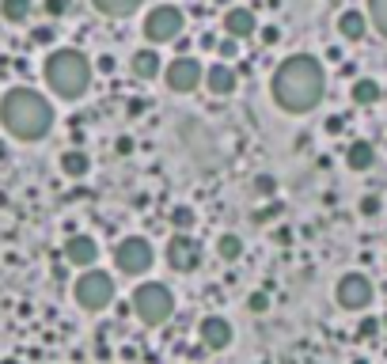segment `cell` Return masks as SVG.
Returning <instances> with one entry per match:
<instances>
[{
    "mask_svg": "<svg viewBox=\"0 0 387 364\" xmlns=\"http://www.w3.org/2000/svg\"><path fill=\"white\" fill-rule=\"evenodd\" d=\"M327 65L315 53H288L270 73V103L288 118H308L327 103Z\"/></svg>",
    "mask_w": 387,
    "mask_h": 364,
    "instance_id": "obj_1",
    "label": "cell"
},
{
    "mask_svg": "<svg viewBox=\"0 0 387 364\" xmlns=\"http://www.w3.org/2000/svg\"><path fill=\"white\" fill-rule=\"evenodd\" d=\"M0 130L16 145H42L58 130V103L46 95V88L19 80L0 95Z\"/></svg>",
    "mask_w": 387,
    "mask_h": 364,
    "instance_id": "obj_2",
    "label": "cell"
},
{
    "mask_svg": "<svg viewBox=\"0 0 387 364\" xmlns=\"http://www.w3.org/2000/svg\"><path fill=\"white\" fill-rule=\"evenodd\" d=\"M38 69L46 95L58 99V103H80V99H88L91 84H95L91 57L80 46H50Z\"/></svg>",
    "mask_w": 387,
    "mask_h": 364,
    "instance_id": "obj_3",
    "label": "cell"
},
{
    "mask_svg": "<svg viewBox=\"0 0 387 364\" xmlns=\"http://www.w3.org/2000/svg\"><path fill=\"white\" fill-rule=\"evenodd\" d=\"M179 311V300H175L171 284L167 281H152V277H140L129 292V315L137 319L145 330H160L167 326Z\"/></svg>",
    "mask_w": 387,
    "mask_h": 364,
    "instance_id": "obj_4",
    "label": "cell"
},
{
    "mask_svg": "<svg viewBox=\"0 0 387 364\" xmlns=\"http://www.w3.org/2000/svg\"><path fill=\"white\" fill-rule=\"evenodd\" d=\"M68 292H73V304L84 315H103L107 308H114V300H118V277L95 262L88 269H76Z\"/></svg>",
    "mask_w": 387,
    "mask_h": 364,
    "instance_id": "obj_5",
    "label": "cell"
},
{
    "mask_svg": "<svg viewBox=\"0 0 387 364\" xmlns=\"http://www.w3.org/2000/svg\"><path fill=\"white\" fill-rule=\"evenodd\" d=\"M156 243L149 239V235L140 232H129L122 235V239L110 247V262H114V274L122 277H149L152 266H156Z\"/></svg>",
    "mask_w": 387,
    "mask_h": 364,
    "instance_id": "obj_6",
    "label": "cell"
},
{
    "mask_svg": "<svg viewBox=\"0 0 387 364\" xmlns=\"http://www.w3.org/2000/svg\"><path fill=\"white\" fill-rule=\"evenodd\" d=\"M376 296H379V289H376V281H372L364 269H346V274L334 281V304L346 311V315L372 311Z\"/></svg>",
    "mask_w": 387,
    "mask_h": 364,
    "instance_id": "obj_7",
    "label": "cell"
},
{
    "mask_svg": "<svg viewBox=\"0 0 387 364\" xmlns=\"http://www.w3.org/2000/svg\"><path fill=\"white\" fill-rule=\"evenodd\" d=\"M140 34L149 46H171L179 34H186V12L179 4H152L140 19Z\"/></svg>",
    "mask_w": 387,
    "mask_h": 364,
    "instance_id": "obj_8",
    "label": "cell"
},
{
    "mask_svg": "<svg viewBox=\"0 0 387 364\" xmlns=\"http://www.w3.org/2000/svg\"><path fill=\"white\" fill-rule=\"evenodd\" d=\"M164 266L179 277H190L205 266V243L194 232H171L164 243Z\"/></svg>",
    "mask_w": 387,
    "mask_h": 364,
    "instance_id": "obj_9",
    "label": "cell"
},
{
    "mask_svg": "<svg viewBox=\"0 0 387 364\" xmlns=\"http://www.w3.org/2000/svg\"><path fill=\"white\" fill-rule=\"evenodd\" d=\"M201 76H205V61L198 53H175L171 61H164L160 80L171 95H194L201 88Z\"/></svg>",
    "mask_w": 387,
    "mask_h": 364,
    "instance_id": "obj_10",
    "label": "cell"
},
{
    "mask_svg": "<svg viewBox=\"0 0 387 364\" xmlns=\"http://www.w3.org/2000/svg\"><path fill=\"white\" fill-rule=\"evenodd\" d=\"M103 258V243L91 232H68L65 243H61V262L68 269H88Z\"/></svg>",
    "mask_w": 387,
    "mask_h": 364,
    "instance_id": "obj_11",
    "label": "cell"
},
{
    "mask_svg": "<svg viewBox=\"0 0 387 364\" xmlns=\"http://www.w3.org/2000/svg\"><path fill=\"white\" fill-rule=\"evenodd\" d=\"M198 341L209 349V353H224V349H232V341H236V323H232L228 315H201L198 319Z\"/></svg>",
    "mask_w": 387,
    "mask_h": 364,
    "instance_id": "obj_12",
    "label": "cell"
},
{
    "mask_svg": "<svg viewBox=\"0 0 387 364\" xmlns=\"http://www.w3.org/2000/svg\"><path fill=\"white\" fill-rule=\"evenodd\" d=\"M201 88L209 91V95H216V99H228V95H236L239 91V69L232 65V61H209L205 65V76H201Z\"/></svg>",
    "mask_w": 387,
    "mask_h": 364,
    "instance_id": "obj_13",
    "label": "cell"
},
{
    "mask_svg": "<svg viewBox=\"0 0 387 364\" xmlns=\"http://www.w3.org/2000/svg\"><path fill=\"white\" fill-rule=\"evenodd\" d=\"M160 73H164V57H160V46H137L129 53V76L137 84H156Z\"/></svg>",
    "mask_w": 387,
    "mask_h": 364,
    "instance_id": "obj_14",
    "label": "cell"
},
{
    "mask_svg": "<svg viewBox=\"0 0 387 364\" xmlns=\"http://www.w3.org/2000/svg\"><path fill=\"white\" fill-rule=\"evenodd\" d=\"M255 31H258L255 8H247V4H232V8H224V16H221V34H232V38L247 42V38H255Z\"/></svg>",
    "mask_w": 387,
    "mask_h": 364,
    "instance_id": "obj_15",
    "label": "cell"
},
{
    "mask_svg": "<svg viewBox=\"0 0 387 364\" xmlns=\"http://www.w3.org/2000/svg\"><path fill=\"white\" fill-rule=\"evenodd\" d=\"M376 160H379V148L372 145L369 137H353L346 145V152H342V163H346V171H353V175L376 171Z\"/></svg>",
    "mask_w": 387,
    "mask_h": 364,
    "instance_id": "obj_16",
    "label": "cell"
},
{
    "mask_svg": "<svg viewBox=\"0 0 387 364\" xmlns=\"http://www.w3.org/2000/svg\"><path fill=\"white\" fill-rule=\"evenodd\" d=\"M334 31H338V38L342 42H349V46H357V42H364L369 38V16H364L361 8H342L338 12V19H334Z\"/></svg>",
    "mask_w": 387,
    "mask_h": 364,
    "instance_id": "obj_17",
    "label": "cell"
},
{
    "mask_svg": "<svg viewBox=\"0 0 387 364\" xmlns=\"http://www.w3.org/2000/svg\"><path fill=\"white\" fill-rule=\"evenodd\" d=\"M91 167H95V160H91V152H88V148H80V145L65 148V152L58 156V171H61L65 178H73V182L88 178V175H91Z\"/></svg>",
    "mask_w": 387,
    "mask_h": 364,
    "instance_id": "obj_18",
    "label": "cell"
},
{
    "mask_svg": "<svg viewBox=\"0 0 387 364\" xmlns=\"http://www.w3.org/2000/svg\"><path fill=\"white\" fill-rule=\"evenodd\" d=\"M379 99H384V84H379L376 76H353V84H349V103L361 106V110H369V106H376Z\"/></svg>",
    "mask_w": 387,
    "mask_h": 364,
    "instance_id": "obj_19",
    "label": "cell"
},
{
    "mask_svg": "<svg viewBox=\"0 0 387 364\" xmlns=\"http://www.w3.org/2000/svg\"><path fill=\"white\" fill-rule=\"evenodd\" d=\"M213 251H216V258H221L224 266H236V262L243 258V251H247V243H243L239 232H221L216 243H213Z\"/></svg>",
    "mask_w": 387,
    "mask_h": 364,
    "instance_id": "obj_20",
    "label": "cell"
},
{
    "mask_svg": "<svg viewBox=\"0 0 387 364\" xmlns=\"http://www.w3.org/2000/svg\"><path fill=\"white\" fill-rule=\"evenodd\" d=\"M140 4H145V0H91V8L107 19H129L140 12Z\"/></svg>",
    "mask_w": 387,
    "mask_h": 364,
    "instance_id": "obj_21",
    "label": "cell"
},
{
    "mask_svg": "<svg viewBox=\"0 0 387 364\" xmlns=\"http://www.w3.org/2000/svg\"><path fill=\"white\" fill-rule=\"evenodd\" d=\"M34 12V0H0V19L8 27H23Z\"/></svg>",
    "mask_w": 387,
    "mask_h": 364,
    "instance_id": "obj_22",
    "label": "cell"
},
{
    "mask_svg": "<svg viewBox=\"0 0 387 364\" xmlns=\"http://www.w3.org/2000/svg\"><path fill=\"white\" fill-rule=\"evenodd\" d=\"M364 16H369V27L387 42V0H364Z\"/></svg>",
    "mask_w": 387,
    "mask_h": 364,
    "instance_id": "obj_23",
    "label": "cell"
},
{
    "mask_svg": "<svg viewBox=\"0 0 387 364\" xmlns=\"http://www.w3.org/2000/svg\"><path fill=\"white\" fill-rule=\"evenodd\" d=\"M167 220H171V232H194L198 228V209L194 205H175Z\"/></svg>",
    "mask_w": 387,
    "mask_h": 364,
    "instance_id": "obj_24",
    "label": "cell"
},
{
    "mask_svg": "<svg viewBox=\"0 0 387 364\" xmlns=\"http://www.w3.org/2000/svg\"><path fill=\"white\" fill-rule=\"evenodd\" d=\"M379 330H384V323H379V315H372V311H361V319H357V330L353 338L357 341H376Z\"/></svg>",
    "mask_w": 387,
    "mask_h": 364,
    "instance_id": "obj_25",
    "label": "cell"
},
{
    "mask_svg": "<svg viewBox=\"0 0 387 364\" xmlns=\"http://www.w3.org/2000/svg\"><path fill=\"white\" fill-rule=\"evenodd\" d=\"M239 53H243V42H239V38H232V34H221V42H216V57H221V61H232V65H236V61H239Z\"/></svg>",
    "mask_w": 387,
    "mask_h": 364,
    "instance_id": "obj_26",
    "label": "cell"
},
{
    "mask_svg": "<svg viewBox=\"0 0 387 364\" xmlns=\"http://www.w3.org/2000/svg\"><path fill=\"white\" fill-rule=\"evenodd\" d=\"M251 186H255V197H277V175H255L251 178Z\"/></svg>",
    "mask_w": 387,
    "mask_h": 364,
    "instance_id": "obj_27",
    "label": "cell"
},
{
    "mask_svg": "<svg viewBox=\"0 0 387 364\" xmlns=\"http://www.w3.org/2000/svg\"><path fill=\"white\" fill-rule=\"evenodd\" d=\"M91 69H95V76H114V73H118V57H114V53L91 57Z\"/></svg>",
    "mask_w": 387,
    "mask_h": 364,
    "instance_id": "obj_28",
    "label": "cell"
},
{
    "mask_svg": "<svg viewBox=\"0 0 387 364\" xmlns=\"http://www.w3.org/2000/svg\"><path fill=\"white\" fill-rule=\"evenodd\" d=\"M357 213H361V217H379V213H384V197L379 194H364L361 197V205H357Z\"/></svg>",
    "mask_w": 387,
    "mask_h": 364,
    "instance_id": "obj_29",
    "label": "cell"
},
{
    "mask_svg": "<svg viewBox=\"0 0 387 364\" xmlns=\"http://www.w3.org/2000/svg\"><path fill=\"white\" fill-rule=\"evenodd\" d=\"M31 42H34V46H46V49H50L53 42H58V34H53V19H50V23H42V27H34Z\"/></svg>",
    "mask_w": 387,
    "mask_h": 364,
    "instance_id": "obj_30",
    "label": "cell"
},
{
    "mask_svg": "<svg viewBox=\"0 0 387 364\" xmlns=\"http://www.w3.org/2000/svg\"><path fill=\"white\" fill-rule=\"evenodd\" d=\"M247 311H255V315H266V311H270V292H251L247 296Z\"/></svg>",
    "mask_w": 387,
    "mask_h": 364,
    "instance_id": "obj_31",
    "label": "cell"
},
{
    "mask_svg": "<svg viewBox=\"0 0 387 364\" xmlns=\"http://www.w3.org/2000/svg\"><path fill=\"white\" fill-rule=\"evenodd\" d=\"M42 12H46V19H65L68 0H42Z\"/></svg>",
    "mask_w": 387,
    "mask_h": 364,
    "instance_id": "obj_32",
    "label": "cell"
},
{
    "mask_svg": "<svg viewBox=\"0 0 387 364\" xmlns=\"http://www.w3.org/2000/svg\"><path fill=\"white\" fill-rule=\"evenodd\" d=\"M323 133H327V137H342V133H346V118H342V114H330V118L323 121Z\"/></svg>",
    "mask_w": 387,
    "mask_h": 364,
    "instance_id": "obj_33",
    "label": "cell"
},
{
    "mask_svg": "<svg viewBox=\"0 0 387 364\" xmlns=\"http://www.w3.org/2000/svg\"><path fill=\"white\" fill-rule=\"evenodd\" d=\"M258 38H262V46H277V42H281V27L277 23H266V27H258Z\"/></svg>",
    "mask_w": 387,
    "mask_h": 364,
    "instance_id": "obj_34",
    "label": "cell"
},
{
    "mask_svg": "<svg viewBox=\"0 0 387 364\" xmlns=\"http://www.w3.org/2000/svg\"><path fill=\"white\" fill-rule=\"evenodd\" d=\"M145 110H149V95H133L129 103H125V114H129V118H140Z\"/></svg>",
    "mask_w": 387,
    "mask_h": 364,
    "instance_id": "obj_35",
    "label": "cell"
},
{
    "mask_svg": "<svg viewBox=\"0 0 387 364\" xmlns=\"http://www.w3.org/2000/svg\"><path fill=\"white\" fill-rule=\"evenodd\" d=\"M216 42H221V34H216V31H201L198 46L205 49V53H216Z\"/></svg>",
    "mask_w": 387,
    "mask_h": 364,
    "instance_id": "obj_36",
    "label": "cell"
},
{
    "mask_svg": "<svg viewBox=\"0 0 387 364\" xmlns=\"http://www.w3.org/2000/svg\"><path fill=\"white\" fill-rule=\"evenodd\" d=\"M133 152V137H118L114 141V156H129Z\"/></svg>",
    "mask_w": 387,
    "mask_h": 364,
    "instance_id": "obj_37",
    "label": "cell"
},
{
    "mask_svg": "<svg viewBox=\"0 0 387 364\" xmlns=\"http://www.w3.org/2000/svg\"><path fill=\"white\" fill-rule=\"evenodd\" d=\"M0 364H23L19 356H0Z\"/></svg>",
    "mask_w": 387,
    "mask_h": 364,
    "instance_id": "obj_38",
    "label": "cell"
},
{
    "mask_svg": "<svg viewBox=\"0 0 387 364\" xmlns=\"http://www.w3.org/2000/svg\"><path fill=\"white\" fill-rule=\"evenodd\" d=\"M349 364H372V361H369V356H353Z\"/></svg>",
    "mask_w": 387,
    "mask_h": 364,
    "instance_id": "obj_39",
    "label": "cell"
},
{
    "mask_svg": "<svg viewBox=\"0 0 387 364\" xmlns=\"http://www.w3.org/2000/svg\"><path fill=\"white\" fill-rule=\"evenodd\" d=\"M4 156H8V148H4V145H0V160H4Z\"/></svg>",
    "mask_w": 387,
    "mask_h": 364,
    "instance_id": "obj_40",
    "label": "cell"
},
{
    "mask_svg": "<svg viewBox=\"0 0 387 364\" xmlns=\"http://www.w3.org/2000/svg\"><path fill=\"white\" fill-rule=\"evenodd\" d=\"M216 4H228V0H216Z\"/></svg>",
    "mask_w": 387,
    "mask_h": 364,
    "instance_id": "obj_41",
    "label": "cell"
},
{
    "mask_svg": "<svg viewBox=\"0 0 387 364\" xmlns=\"http://www.w3.org/2000/svg\"><path fill=\"white\" fill-rule=\"evenodd\" d=\"M384 292H387V284H384Z\"/></svg>",
    "mask_w": 387,
    "mask_h": 364,
    "instance_id": "obj_42",
    "label": "cell"
}]
</instances>
